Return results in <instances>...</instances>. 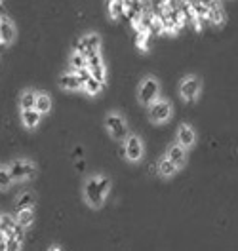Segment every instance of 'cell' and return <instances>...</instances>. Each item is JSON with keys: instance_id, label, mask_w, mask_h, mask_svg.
<instances>
[{"instance_id": "6da1fadb", "label": "cell", "mask_w": 238, "mask_h": 251, "mask_svg": "<svg viewBox=\"0 0 238 251\" xmlns=\"http://www.w3.org/2000/svg\"><path fill=\"white\" fill-rule=\"evenodd\" d=\"M105 196L107 194L103 192V188L99 187V175L90 177L86 181V185H84V200H86V204L90 207H94V209H99L105 202Z\"/></svg>"}, {"instance_id": "7a4b0ae2", "label": "cell", "mask_w": 238, "mask_h": 251, "mask_svg": "<svg viewBox=\"0 0 238 251\" xmlns=\"http://www.w3.org/2000/svg\"><path fill=\"white\" fill-rule=\"evenodd\" d=\"M8 170L14 181H29L31 177L36 175V166L31 160H25V158H17L14 162L8 164Z\"/></svg>"}, {"instance_id": "3957f363", "label": "cell", "mask_w": 238, "mask_h": 251, "mask_svg": "<svg viewBox=\"0 0 238 251\" xmlns=\"http://www.w3.org/2000/svg\"><path fill=\"white\" fill-rule=\"evenodd\" d=\"M137 97L143 107H149L160 97V84L157 78H145L137 90Z\"/></svg>"}, {"instance_id": "277c9868", "label": "cell", "mask_w": 238, "mask_h": 251, "mask_svg": "<svg viewBox=\"0 0 238 251\" xmlns=\"http://www.w3.org/2000/svg\"><path fill=\"white\" fill-rule=\"evenodd\" d=\"M105 127L109 129L111 137L116 139V141H124L128 137V124L118 112L107 114V118H105Z\"/></svg>"}, {"instance_id": "5b68a950", "label": "cell", "mask_w": 238, "mask_h": 251, "mask_svg": "<svg viewBox=\"0 0 238 251\" xmlns=\"http://www.w3.org/2000/svg\"><path fill=\"white\" fill-rule=\"evenodd\" d=\"M170 116H172V103L170 101H164V99L159 97L155 103L149 105V118H151V122L164 124V122L170 120Z\"/></svg>"}, {"instance_id": "8992f818", "label": "cell", "mask_w": 238, "mask_h": 251, "mask_svg": "<svg viewBox=\"0 0 238 251\" xmlns=\"http://www.w3.org/2000/svg\"><path fill=\"white\" fill-rule=\"evenodd\" d=\"M143 152H145V145H143L141 137L139 135H130L124 139V154L130 162H139L143 158Z\"/></svg>"}, {"instance_id": "52a82bcc", "label": "cell", "mask_w": 238, "mask_h": 251, "mask_svg": "<svg viewBox=\"0 0 238 251\" xmlns=\"http://www.w3.org/2000/svg\"><path fill=\"white\" fill-rule=\"evenodd\" d=\"M99 50H101V36L95 34V32H90V34L82 36L79 40V44H77V51L84 53L86 57L94 55V53H99Z\"/></svg>"}, {"instance_id": "ba28073f", "label": "cell", "mask_w": 238, "mask_h": 251, "mask_svg": "<svg viewBox=\"0 0 238 251\" xmlns=\"http://www.w3.org/2000/svg\"><path fill=\"white\" fill-rule=\"evenodd\" d=\"M200 80L196 78V76H187V78L181 82V86H179V94L183 99H187V101H194L198 94H200Z\"/></svg>"}, {"instance_id": "9c48e42d", "label": "cell", "mask_w": 238, "mask_h": 251, "mask_svg": "<svg viewBox=\"0 0 238 251\" xmlns=\"http://www.w3.org/2000/svg\"><path fill=\"white\" fill-rule=\"evenodd\" d=\"M88 69H90V73H92L94 78H97L99 82H105V78H107V69H105L103 59H101V53L88 55Z\"/></svg>"}, {"instance_id": "30bf717a", "label": "cell", "mask_w": 238, "mask_h": 251, "mask_svg": "<svg viewBox=\"0 0 238 251\" xmlns=\"http://www.w3.org/2000/svg\"><path fill=\"white\" fill-rule=\"evenodd\" d=\"M177 143L185 149H190L196 143V133L189 124H181L177 127Z\"/></svg>"}, {"instance_id": "8fae6325", "label": "cell", "mask_w": 238, "mask_h": 251, "mask_svg": "<svg viewBox=\"0 0 238 251\" xmlns=\"http://www.w3.org/2000/svg\"><path fill=\"white\" fill-rule=\"evenodd\" d=\"M40 120H42V114L34 109V107H32V109L21 110V124L25 126L27 129H34V127H38Z\"/></svg>"}, {"instance_id": "7c38bea8", "label": "cell", "mask_w": 238, "mask_h": 251, "mask_svg": "<svg viewBox=\"0 0 238 251\" xmlns=\"http://www.w3.org/2000/svg\"><path fill=\"white\" fill-rule=\"evenodd\" d=\"M166 156L170 158L175 166H179V168H181V166L187 162V149H185V147H181L179 143H175V145H172V147L168 149V154H166Z\"/></svg>"}, {"instance_id": "4fadbf2b", "label": "cell", "mask_w": 238, "mask_h": 251, "mask_svg": "<svg viewBox=\"0 0 238 251\" xmlns=\"http://www.w3.org/2000/svg\"><path fill=\"white\" fill-rule=\"evenodd\" d=\"M59 86L67 92H75V90H82V80L79 78L77 73L71 71V73H67L59 78Z\"/></svg>"}, {"instance_id": "5bb4252c", "label": "cell", "mask_w": 238, "mask_h": 251, "mask_svg": "<svg viewBox=\"0 0 238 251\" xmlns=\"http://www.w3.org/2000/svg\"><path fill=\"white\" fill-rule=\"evenodd\" d=\"M14 38H16V27L12 25V21L8 17H2L0 19V40L10 44Z\"/></svg>"}, {"instance_id": "9a60e30c", "label": "cell", "mask_w": 238, "mask_h": 251, "mask_svg": "<svg viewBox=\"0 0 238 251\" xmlns=\"http://www.w3.org/2000/svg\"><path fill=\"white\" fill-rule=\"evenodd\" d=\"M34 221V211L32 207H19V211L16 213V223L21 228H29Z\"/></svg>"}, {"instance_id": "2e32d148", "label": "cell", "mask_w": 238, "mask_h": 251, "mask_svg": "<svg viewBox=\"0 0 238 251\" xmlns=\"http://www.w3.org/2000/svg\"><path fill=\"white\" fill-rule=\"evenodd\" d=\"M101 90H103V82H99V80L94 78V76H88V78L82 82V92L92 95V97L101 94Z\"/></svg>"}, {"instance_id": "e0dca14e", "label": "cell", "mask_w": 238, "mask_h": 251, "mask_svg": "<svg viewBox=\"0 0 238 251\" xmlns=\"http://www.w3.org/2000/svg\"><path fill=\"white\" fill-rule=\"evenodd\" d=\"M177 172H179V166H175L168 156H164L159 160V173L162 177H174Z\"/></svg>"}, {"instance_id": "ac0fdd59", "label": "cell", "mask_w": 238, "mask_h": 251, "mask_svg": "<svg viewBox=\"0 0 238 251\" xmlns=\"http://www.w3.org/2000/svg\"><path fill=\"white\" fill-rule=\"evenodd\" d=\"M34 109L38 110L40 114H48L52 110V97L48 94H40L36 95V103H34Z\"/></svg>"}, {"instance_id": "d6986e66", "label": "cell", "mask_w": 238, "mask_h": 251, "mask_svg": "<svg viewBox=\"0 0 238 251\" xmlns=\"http://www.w3.org/2000/svg\"><path fill=\"white\" fill-rule=\"evenodd\" d=\"M69 65H71V71L77 73L80 69L88 67V57H86L84 53H80V51H75V53L71 55V59H69Z\"/></svg>"}, {"instance_id": "ffe728a7", "label": "cell", "mask_w": 238, "mask_h": 251, "mask_svg": "<svg viewBox=\"0 0 238 251\" xmlns=\"http://www.w3.org/2000/svg\"><path fill=\"white\" fill-rule=\"evenodd\" d=\"M36 95H38V92H34V90H27V92H23L21 97H19V107H21V110L32 109V107H34V103H36Z\"/></svg>"}, {"instance_id": "44dd1931", "label": "cell", "mask_w": 238, "mask_h": 251, "mask_svg": "<svg viewBox=\"0 0 238 251\" xmlns=\"http://www.w3.org/2000/svg\"><path fill=\"white\" fill-rule=\"evenodd\" d=\"M12 185H14V179L10 175L8 166H0V190H8Z\"/></svg>"}, {"instance_id": "7402d4cb", "label": "cell", "mask_w": 238, "mask_h": 251, "mask_svg": "<svg viewBox=\"0 0 238 251\" xmlns=\"http://www.w3.org/2000/svg\"><path fill=\"white\" fill-rule=\"evenodd\" d=\"M34 204H36V194L34 192H23L16 200L17 207H32Z\"/></svg>"}, {"instance_id": "603a6c76", "label": "cell", "mask_w": 238, "mask_h": 251, "mask_svg": "<svg viewBox=\"0 0 238 251\" xmlns=\"http://www.w3.org/2000/svg\"><path fill=\"white\" fill-rule=\"evenodd\" d=\"M208 16H210V19H212L213 25H221L223 21H225V14H223V10L219 8V4L212 6L210 12H208Z\"/></svg>"}, {"instance_id": "cb8c5ba5", "label": "cell", "mask_w": 238, "mask_h": 251, "mask_svg": "<svg viewBox=\"0 0 238 251\" xmlns=\"http://www.w3.org/2000/svg\"><path fill=\"white\" fill-rule=\"evenodd\" d=\"M111 17L112 19H118L124 12V2L122 0H111Z\"/></svg>"}]
</instances>
